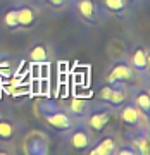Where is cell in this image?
Listing matches in <instances>:
<instances>
[{"label": "cell", "mask_w": 150, "mask_h": 155, "mask_svg": "<svg viewBox=\"0 0 150 155\" xmlns=\"http://www.w3.org/2000/svg\"><path fill=\"white\" fill-rule=\"evenodd\" d=\"M116 152V140L112 136H105L98 141L97 147L90 150V155H112Z\"/></svg>", "instance_id": "cell-5"}, {"label": "cell", "mask_w": 150, "mask_h": 155, "mask_svg": "<svg viewBox=\"0 0 150 155\" xmlns=\"http://www.w3.org/2000/svg\"><path fill=\"white\" fill-rule=\"evenodd\" d=\"M97 97L100 100H104V102H109L111 105L117 107V105H122V102L126 100V90L122 86H114V83H109L107 86L100 90Z\"/></svg>", "instance_id": "cell-1"}, {"label": "cell", "mask_w": 150, "mask_h": 155, "mask_svg": "<svg viewBox=\"0 0 150 155\" xmlns=\"http://www.w3.org/2000/svg\"><path fill=\"white\" fill-rule=\"evenodd\" d=\"M109 121H111V112H109V109H98V110H93L92 116L88 117V126L95 133H102Z\"/></svg>", "instance_id": "cell-4"}, {"label": "cell", "mask_w": 150, "mask_h": 155, "mask_svg": "<svg viewBox=\"0 0 150 155\" xmlns=\"http://www.w3.org/2000/svg\"><path fill=\"white\" fill-rule=\"evenodd\" d=\"M135 105L138 107V110H142L143 114L150 112V95L147 90H140L135 95Z\"/></svg>", "instance_id": "cell-11"}, {"label": "cell", "mask_w": 150, "mask_h": 155, "mask_svg": "<svg viewBox=\"0 0 150 155\" xmlns=\"http://www.w3.org/2000/svg\"><path fill=\"white\" fill-rule=\"evenodd\" d=\"M14 134V126L9 121H2L0 119V140H9Z\"/></svg>", "instance_id": "cell-15"}, {"label": "cell", "mask_w": 150, "mask_h": 155, "mask_svg": "<svg viewBox=\"0 0 150 155\" xmlns=\"http://www.w3.org/2000/svg\"><path fill=\"white\" fill-rule=\"evenodd\" d=\"M121 121L128 126H135L138 124L140 121V110L138 107L133 105V104H128V105L122 107V112H121Z\"/></svg>", "instance_id": "cell-8"}, {"label": "cell", "mask_w": 150, "mask_h": 155, "mask_svg": "<svg viewBox=\"0 0 150 155\" xmlns=\"http://www.w3.org/2000/svg\"><path fill=\"white\" fill-rule=\"evenodd\" d=\"M29 59L35 62H45L48 59V50L43 43H36L33 48L29 50Z\"/></svg>", "instance_id": "cell-12"}, {"label": "cell", "mask_w": 150, "mask_h": 155, "mask_svg": "<svg viewBox=\"0 0 150 155\" xmlns=\"http://www.w3.org/2000/svg\"><path fill=\"white\" fill-rule=\"evenodd\" d=\"M0 119H2V110H0Z\"/></svg>", "instance_id": "cell-20"}, {"label": "cell", "mask_w": 150, "mask_h": 155, "mask_svg": "<svg viewBox=\"0 0 150 155\" xmlns=\"http://www.w3.org/2000/svg\"><path fill=\"white\" fill-rule=\"evenodd\" d=\"M105 9L112 12H122L126 9V0H102Z\"/></svg>", "instance_id": "cell-14"}, {"label": "cell", "mask_w": 150, "mask_h": 155, "mask_svg": "<svg viewBox=\"0 0 150 155\" xmlns=\"http://www.w3.org/2000/svg\"><path fill=\"white\" fill-rule=\"evenodd\" d=\"M47 2H48L50 5H55V7H61L62 4H64V2H66V0H47Z\"/></svg>", "instance_id": "cell-19"}, {"label": "cell", "mask_w": 150, "mask_h": 155, "mask_svg": "<svg viewBox=\"0 0 150 155\" xmlns=\"http://www.w3.org/2000/svg\"><path fill=\"white\" fill-rule=\"evenodd\" d=\"M136 143H138V150H136V152H140L142 155L148 153V140L145 138V136H143V138H140Z\"/></svg>", "instance_id": "cell-17"}, {"label": "cell", "mask_w": 150, "mask_h": 155, "mask_svg": "<svg viewBox=\"0 0 150 155\" xmlns=\"http://www.w3.org/2000/svg\"><path fill=\"white\" fill-rule=\"evenodd\" d=\"M86 105H88V102H86L85 98H72L69 109H71L72 114H76V116H83L85 110H86Z\"/></svg>", "instance_id": "cell-13"}, {"label": "cell", "mask_w": 150, "mask_h": 155, "mask_svg": "<svg viewBox=\"0 0 150 155\" xmlns=\"http://www.w3.org/2000/svg\"><path fill=\"white\" fill-rule=\"evenodd\" d=\"M131 67L136 69L140 72H147V67H148V55H147V50L143 47H138V48L133 52L131 55Z\"/></svg>", "instance_id": "cell-6"}, {"label": "cell", "mask_w": 150, "mask_h": 155, "mask_svg": "<svg viewBox=\"0 0 150 155\" xmlns=\"http://www.w3.org/2000/svg\"><path fill=\"white\" fill-rule=\"evenodd\" d=\"M119 153L121 155H136V150L129 148V147H122V148L119 150Z\"/></svg>", "instance_id": "cell-18"}, {"label": "cell", "mask_w": 150, "mask_h": 155, "mask_svg": "<svg viewBox=\"0 0 150 155\" xmlns=\"http://www.w3.org/2000/svg\"><path fill=\"white\" fill-rule=\"evenodd\" d=\"M131 78H133V67H129L126 62H117L107 74V81L109 83H122Z\"/></svg>", "instance_id": "cell-3"}, {"label": "cell", "mask_w": 150, "mask_h": 155, "mask_svg": "<svg viewBox=\"0 0 150 155\" xmlns=\"http://www.w3.org/2000/svg\"><path fill=\"white\" fill-rule=\"evenodd\" d=\"M42 116L52 127H55L57 131H69L71 129V119L66 112L62 110H42Z\"/></svg>", "instance_id": "cell-2"}, {"label": "cell", "mask_w": 150, "mask_h": 155, "mask_svg": "<svg viewBox=\"0 0 150 155\" xmlns=\"http://www.w3.org/2000/svg\"><path fill=\"white\" fill-rule=\"evenodd\" d=\"M69 141H71V147H72L74 150H79V152H83V150L88 148V145H90V136H88V133H86L85 129H76V131L71 134Z\"/></svg>", "instance_id": "cell-7"}, {"label": "cell", "mask_w": 150, "mask_h": 155, "mask_svg": "<svg viewBox=\"0 0 150 155\" xmlns=\"http://www.w3.org/2000/svg\"><path fill=\"white\" fill-rule=\"evenodd\" d=\"M35 22V12L29 7H21L17 9V24L22 28H29Z\"/></svg>", "instance_id": "cell-10"}, {"label": "cell", "mask_w": 150, "mask_h": 155, "mask_svg": "<svg viewBox=\"0 0 150 155\" xmlns=\"http://www.w3.org/2000/svg\"><path fill=\"white\" fill-rule=\"evenodd\" d=\"M76 7H78V12L85 19H88V21H95L97 19V7H95L93 0H78Z\"/></svg>", "instance_id": "cell-9"}, {"label": "cell", "mask_w": 150, "mask_h": 155, "mask_svg": "<svg viewBox=\"0 0 150 155\" xmlns=\"http://www.w3.org/2000/svg\"><path fill=\"white\" fill-rule=\"evenodd\" d=\"M4 21L9 28H17L19 24H17V9H11V11L5 12V17H4Z\"/></svg>", "instance_id": "cell-16"}]
</instances>
